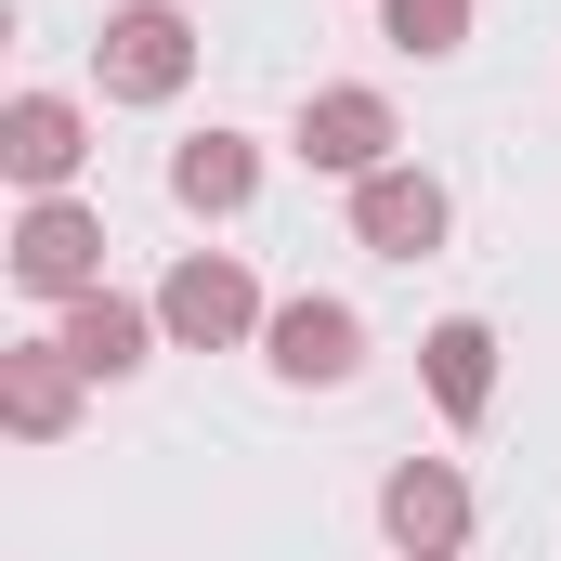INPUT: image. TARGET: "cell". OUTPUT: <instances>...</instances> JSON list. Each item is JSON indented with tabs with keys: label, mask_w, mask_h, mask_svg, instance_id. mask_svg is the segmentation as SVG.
I'll list each match as a JSON object with an SVG mask.
<instances>
[{
	"label": "cell",
	"mask_w": 561,
	"mask_h": 561,
	"mask_svg": "<svg viewBox=\"0 0 561 561\" xmlns=\"http://www.w3.org/2000/svg\"><path fill=\"white\" fill-rule=\"evenodd\" d=\"M392 92H366V79H327V92H300V170H327V183H366V170H392Z\"/></svg>",
	"instance_id": "cell-3"
},
{
	"label": "cell",
	"mask_w": 561,
	"mask_h": 561,
	"mask_svg": "<svg viewBox=\"0 0 561 561\" xmlns=\"http://www.w3.org/2000/svg\"><path fill=\"white\" fill-rule=\"evenodd\" d=\"M53 340H66L92 379H144L170 327H157V300H118V287H92V300H66V327H53Z\"/></svg>",
	"instance_id": "cell-10"
},
{
	"label": "cell",
	"mask_w": 561,
	"mask_h": 561,
	"mask_svg": "<svg viewBox=\"0 0 561 561\" xmlns=\"http://www.w3.org/2000/svg\"><path fill=\"white\" fill-rule=\"evenodd\" d=\"M379 26H392L405 53H457V39H470V0H379Z\"/></svg>",
	"instance_id": "cell-13"
},
{
	"label": "cell",
	"mask_w": 561,
	"mask_h": 561,
	"mask_svg": "<svg viewBox=\"0 0 561 561\" xmlns=\"http://www.w3.org/2000/svg\"><path fill=\"white\" fill-rule=\"evenodd\" d=\"M92 79H105V105H170V92L196 79V26H183L170 0L105 13V39H92Z\"/></svg>",
	"instance_id": "cell-2"
},
{
	"label": "cell",
	"mask_w": 561,
	"mask_h": 561,
	"mask_svg": "<svg viewBox=\"0 0 561 561\" xmlns=\"http://www.w3.org/2000/svg\"><path fill=\"white\" fill-rule=\"evenodd\" d=\"M444 222H457V196L431 183L419 157H392V170H366V183H353V236H366L379 262H431V249H444Z\"/></svg>",
	"instance_id": "cell-7"
},
{
	"label": "cell",
	"mask_w": 561,
	"mask_h": 561,
	"mask_svg": "<svg viewBox=\"0 0 561 561\" xmlns=\"http://www.w3.org/2000/svg\"><path fill=\"white\" fill-rule=\"evenodd\" d=\"M13 287H39V300H92L105 287V222L79 209V196H26V222H13Z\"/></svg>",
	"instance_id": "cell-5"
},
{
	"label": "cell",
	"mask_w": 561,
	"mask_h": 561,
	"mask_svg": "<svg viewBox=\"0 0 561 561\" xmlns=\"http://www.w3.org/2000/svg\"><path fill=\"white\" fill-rule=\"evenodd\" d=\"M170 196L209 209V222H236V209L262 196V144H249V131H196L183 157H170Z\"/></svg>",
	"instance_id": "cell-12"
},
{
	"label": "cell",
	"mask_w": 561,
	"mask_h": 561,
	"mask_svg": "<svg viewBox=\"0 0 561 561\" xmlns=\"http://www.w3.org/2000/svg\"><path fill=\"white\" fill-rule=\"evenodd\" d=\"M262 366H275L287 392H340V379H366V313L353 300H275V327H262Z\"/></svg>",
	"instance_id": "cell-4"
},
{
	"label": "cell",
	"mask_w": 561,
	"mask_h": 561,
	"mask_svg": "<svg viewBox=\"0 0 561 561\" xmlns=\"http://www.w3.org/2000/svg\"><path fill=\"white\" fill-rule=\"evenodd\" d=\"M419 379H431V405L457 431H483V405H496V327H483V313H444L419 340Z\"/></svg>",
	"instance_id": "cell-11"
},
{
	"label": "cell",
	"mask_w": 561,
	"mask_h": 561,
	"mask_svg": "<svg viewBox=\"0 0 561 561\" xmlns=\"http://www.w3.org/2000/svg\"><path fill=\"white\" fill-rule=\"evenodd\" d=\"M157 327H170L183 353H236V340H262L275 313H262V287H249V262H236V249H183V262H170V287H157Z\"/></svg>",
	"instance_id": "cell-1"
},
{
	"label": "cell",
	"mask_w": 561,
	"mask_h": 561,
	"mask_svg": "<svg viewBox=\"0 0 561 561\" xmlns=\"http://www.w3.org/2000/svg\"><path fill=\"white\" fill-rule=\"evenodd\" d=\"M79 379H92V366H79L66 340H13V353H0V419L26 431V444H66V431H79Z\"/></svg>",
	"instance_id": "cell-9"
},
{
	"label": "cell",
	"mask_w": 561,
	"mask_h": 561,
	"mask_svg": "<svg viewBox=\"0 0 561 561\" xmlns=\"http://www.w3.org/2000/svg\"><path fill=\"white\" fill-rule=\"evenodd\" d=\"M379 536H392L405 561H457L470 549V483H457L444 457H405V470L379 483Z\"/></svg>",
	"instance_id": "cell-8"
},
{
	"label": "cell",
	"mask_w": 561,
	"mask_h": 561,
	"mask_svg": "<svg viewBox=\"0 0 561 561\" xmlns=\"http://www.w3.org/2000/svg\"><path fill=\"white\" fill-rule=\"evenodd\" d=\"M79 157H92V105H79V92H13V105H0V170H13L26 196H66Z\"/></svg>",
	"instance_id": "cell-6"
}]
</instances>
